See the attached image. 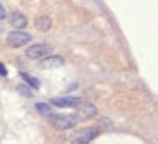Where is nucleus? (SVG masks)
Returning a JSON list of instances; mask_svg holds the SVG:
<instances>
[{"label":"nucleus","mask_w":158,"mask_h":144,"mask_svg":"<svg viewBox=\"0 0 158 144\" xmlns=\"http://www.w3.org/2000/svg\"><path fill=\"white\" fill-rule=\"evenodd\" d=\"M50 124L53 129L57 130H65V129H72L79 124V117L77 115H64V113H57L50 115Z\"/></svg>","instance_id":"1"},{"label":"nucleus","mask_w":158,"mask_h":144,"mask_svg":"<svg viewBox=\"0 0 158 144\" xmlns=\"http://www.w3.org/2000/svg\"><path fill=\"white\" fill-rule=\"evenodd\" d=\"M31 39H33L31 35L21 31V29H14V31H10L7 36V45L12 48H21V47H24V45H28Z\"/></svg>","instance_id":"2"},{"label":"nucleus","mask_w":158,"mask_h":144,"mask_svg":"<svg viewBox=\"0 0 158 144\" xmlns=\"http://www.w3.org/2000/svg\"><path fill=\"white\" fill-rule=\"evenodd\" d=\"M52 105L59 106V108H65V106H72V108H77L84 103V100L81 98H74V96H64V98H52Z\"/></svg>","instance_id":"3"},{"label":"nucleus","mask_w":158,"mask_h":144,"mask_svg":"<svg viewBox=\"0 0 158 144\" xmlns=\"http://www.w3.org/2000/svg\"><path fill=\"white\" fill-rule=\"evenodd\" d=\"M28 59H45L48 55H52V47L48 45H33L26 51Z\"/></svg>","instance_id":"4"},{"label":"nucleus","mask_w":158,"mask_h":144,"mask_svg":"<svg viewBox=\"0 0 158 144\" xmlns=\"http://www.w3.org/2000/svg\"><path fill=\"white\" fill-rule=\"evenodd\" d=\"M98 132H100L98 127H88V129H84L83 132H79V136L72 141V144H89L98 136Z\"/></svg>","instance_id":"5"},{"label":"nucleus","mask_w":158,"mask_h":144,"mask_svg":"<svg viewBox=\"0 0 158 144\" xmlns=\"http://www.w3.org/2000/svg\"><path fill=\"white\" fill-rule=\"evenodd\" d=\"M77 110H79V120H88V118H91V117H96L98 115V108H96L95 105H91V103H88V101H84L81 106H77Z\"/></svg>","instance_id":"6"},{"label":"nucleus","mask_w":158,"mask_h":144,"mask_svg":"<svg viewBox=\"0 0 158 144\" xmlns=\"http://www.w3.org/2000/svg\"><path fill=\"white\" fill-rule=\"evenodd\" d=\"M64 65V59L62 57H57V55H48V57H45L43 60H41V64H40V67L41 69H57V67Z\"/></svg>","instance_id":"7"},{"label":"nucleus","mask_w":158,"mask_h":144,"mask_svg":"<svg viewBox=\"0 0 158 144\" xmlns=\"http://www.w3.org/2000/svg\"><path fill=\"white\" fill-rule=\"evenodd\" d=\"M10 24H12V27L21 29V27H24L26 24H28V19H26V16H24V14H21L19 10H14L10 14Z\"/></svg>","instance_id":"8"},{"label":"nucleus","mask_w":158,"mask_h":144,"mask_svg":"<svg viewBox=\"0 0 158 144\" xmlns=\"http://www.w3.org/2000/svg\"><path fill=\"white\" fill-rule=\"evenodd\" d=\"M35 27L36 29H40V31H48L52 27V21L48 16H40L38 19L35 21Z\"/></svg>","instance_id":"9"},{"label":"nucleus","mask_w":158,"mask_h":144,"mask_svg":"<svg viewBox=\"0 0 158 144\" xmlns=\"http://www.w3.org/2000/svg\"><path fill=\"white\" fill-rule=\"evenodd\" d=\"M21 77L26 81V84H28V86H31L33 89H40V81H38L36 77H33V76L26 74V72H21Z\"/></svg>","instance_id":"10"},{"label":"nucleus","mask_w":158,"mask_h":144,"mask_svg":"<svg viewBox=\"0 0 158 144\" xmlns=\"http://www.w3.org/2000/svg\"><path fill=\"white\" fill-rule=\"evenodd\" d=\"M36 110H38L40 115H47V117L52 115V108L47 105V103H36Z\"/></svg>","instance_id":"11"},{"label":"nucleus","mask_w":158,"mask_h":144,"mask_svg":"<svg viewBox=\"0 0 158 144\" xmlns=\"http://www.w3.org/2000/svg\"><path fill=\"white\" fill-rule=\"evenodd\" d=\"M98 125H100V127H110L112 120H110V118H102V120L98 122Z\"/></svg>","instance_id":"12"},{"label":"nucleus","mask_w":158,"mask_h":144,"mask_svg":"<svg viewBox=\"0 0 158 144\" xmlns=\"http://www.w3.org/2000/svg\"><path fill=\"white\" fill-rule=\"evenodd\" d=\"M17 91H19L21 94H24V96H29V98H31V91H29V89H26L24 86H19V88H17Z\"/></svg>","instance_id":"13"},{"label":"nucleus","mask_w":158,"mask_h":144,"mask_svg":"<svg viewBox=\"0 0 158 144\" xmlns=\"http://www.w3.org/2000/svg\"><path fill=\"white\" fill-rule=\"evenodd\" d=\"M5 17H7V14H5V9H4V5L0 4V21H4Z\"/></svg>","instance_id":"14"},{"label":"nucleus","mask_w":158,"mask_h":144,"mask_svg":"<svg viewBox=\"0 0 158 144\" xmlns=\"http://www.w3.org/2000/svg\"><path fill=\"white\" fill-rule=\"evenodd\" d=\"M0 76H7V69H5V65L2 62H0Z\"/></svg>","instance_id":"15"},{"label":"nucleus","mask_w":158,"mask_h":144,"mask_svg":"<svg viewBox=\"0 0 158 144\" xmlns=\"http://www.w3.org/2000/svg\"><path fill=\"white\" fill-rule=\"evenodd\" d=\"M4 31V26H2V21H0V33Z\"/></svg>","instance_id":"16"}]
</instances>
